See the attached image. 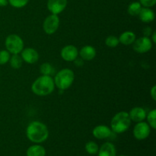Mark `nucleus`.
<instances>
[{"label": "nucleus", "mask_w": 156, "mask_h": 156, "mask_svg": "<svg viewBox=\"0 0 156 156\" xmlns=\"http://www.w3.org/2000/svg\"><path fill=\"white\" fill-rule=\"evenodd\" d=\"M26 136L30 142L41 143L47 140L49 130L44 123L40 121H33L28 124L26 129Z\"/></svg>", "instance_id": "f257e3e1"}, {"label": "nucleus", "mask_w": 156, "mask_h": 156, "mask_svg": "<svg viewBox=\"0 0 156 156\" xmlns=\"http://www.w3.org/2000/svg\"><path fill=\"white\" fill-rule=\"evenodd\" d=\"M55 88L52 76H41L38 77L31 85V91L38 96H47L51 94Z\"/></svg>", "instance_id": "f03ea898"}, {"label": "nucleus", "mask_w": 156, "mask_h": 156, "mask_svg": "<svg viewBox=\"0 0 156 156\" xmlns=\"http://www.w3.org/2000/svg\"><path fill=\"white\" fill-rule=\"evenodd\" d=\"M131 120L126 111H120L113 117L111 122V130L115 133H123L129 128Z\"/></svg>", "instance_id": "7ed1b4c3"}, {"label": "nucleus", "mask_w": 156, "mask_h": 156, "mask_svg": "<svg viewBox=\"0 0 156 156\" xmlns=\"http://www.w3.org/2000/svg\"><path fill=\"white\" fill-rule=\"evenodd\" d=\"M75 79V74L70 69H62L58 72L55 76L54 84L55 86L59 89L64 91L66 90L73 85Z\"/></svg>", "instance_id": "20e7f679"}, {"label": "nucleus", "mask_w": 156, "mask_h": 156, "mask_svg": "<svg viewBox=\"0 0 156 156\" xmlns=\"http://www.w3.org/2000/svg\"><path fill=\"white\" fill-rule=\"evenodd\" d=\"M5 47L10 53L18 54L24 49V42L21 37L13 34L6 37Z\"/></svg>", "instance_id": "39448f33"}, {"label": "nucleus", "mask_w": 156, "mask_h": 156, "mask_svg": "<svg viewBox=\"0 0 156 156\" xmlns=\"http://www.w3.org/2000/svg\"><path fill=\"white\" fill-rule=\"evenodd\" d=\"M59 26V18L57 15H51L44 19L43 23V29L47 34H53L57 30Z\"/></svg>", "instance_id": "423d86ee"}, {"label": "nucleus", "mask_w": 156, "mask_h": 156, "mask_svg": "<svg viewBox=\"0 0 156 156\" xmlns=\"http://www.w3.org/2000/svg\"><path fill=\"white\" fill-rule=\"evenodd\" d=\"M153 43L151 41L150 37H142L136 39L133 44V49L135 52L138 53H145L149 52L152 49Z\"/></svg>", "instance_id": "0eeeda50"}, {"label": "nucleus", "mask_w": 156, "mask_h": 156, "mask_svg": "<svg viewBox=\"0 0 156 156\" xmlns=\"http://www.w3.org/2000/svg\"><path fill=\"white\" fill-rule=\"evenodd\" d=\"M150 126L146 122H139L133 128V136L136 140H143L150 134Z\"/></svg>", "instance_id": "6e6552de"}, {"label": "nucleus", "mask_w": 156, "mask_h": 156, "mask_svg": "<svg viewBox=\"0 0 156 156\" xmlns=\"http://www.w3.org/2000/svg\"><path fill=\"white\" fill-rule=\"evenodd\" d=\"M61 57L66 62H73L79 56V50L74 45L65 46L61 50Z\"/></svg>", "instance_id": "1a4fd4ad"}, {"label": "nucleus", "mask_w": 156, "mask_h": 156, "mask_svg": "<svg viewBox=\"0 0 156 156\" xmlns=\"http://www.w3.org/2000/svg\"><path fill=\"white\" fill-rule=\"evenodd\" d=\"M67 5V0H48L47 9L53 15H59Z\"/></svg>", "instance_id": "9d476101"}, {"label": "nucleus", "mask_w": 156, "mask_h": 156, "mask_svg": "<svg viewBox=\"0 0 156 156\" xmlns=\"http://www.w3.org/2000/svg\"><path fill=\"white\" fill-rule=\"evenodd\" d=\"M21 53V58L23 61L28 64H34L37 62L39 59V54L36 50L30 47L23 49Z\"/></svg>", "instance_id": "9b49d317"}, {"label": "nucleus", "mask_w": 156, "mask_h": 156, "mask_svg": "<svg viewBox=\"0 0 156 156\" xmlns=\"http://www.w3.org/2000/svg\"><path fill=\"white\" fill-rule=\"evenodd\" d=\"M112 133L113 131L106 125H98L95 126L92 130L93 136L98 140L109 138L112 135Z\"/></svg>", "instance_id": "f8f14e48"}, {"label": "nucleus", "mask_w": 156, "mask_h": 156, "mask_svg": "<svg viewBox=\"0 0 156 156\" xmlns=\"http://www.w3.org/2000/svg\"><path fill=\"white\" fill-rule=\"evenodd\" d=\"M128 114L130 117L131 121L136 122V123L143 121L146 119V114H147L146 110H144V108L141 107H135L132 108Z\"/></svg>", "instance_id": "ddd939ff"}, {"label": "nucleus", "mask_w": 156, "mask_h": 156, "mask_svg": "<svg viewBox=\"0 0 156 156\" xmlns=\"http://www.w3.org/2000/svg\"><path fill=\"white\" fill-rule=\"evenodd\" d=\"M79 55L82 60L91 61L95 57L96 50L94 47L91 45L84 46L79 52Z\"/></svg>", "instance_id": "4468645a"}, {"label": "nucleus", "mask_w": 156, "mask_h": 156, "mask_svg": "<svg viewBox=\"0 0 156 156\" xmlns=\"http://www.w3.org/2000/svg\"><path fill=\"white\" fill-rule=\"evenodd\" d=\"M98 156H116L115 146L111 143H105L98 149Z\"/></svg>", "instance_id": "2eb2a0df"}, {"label": "nucleus", "mask_w": 156, "mask_h": 156, "mask_svg": "<svg viewBox=\"0 0 156 156\" xmlns=\"http://www.w3.org/2000/svg\"><path fill=\"white\" fill-rule=\"evenodd\" d=\"M138 16L144 23H150L155 19V13L150 8H142Z\"/></svg>", "instance_id": "dca6fc26"}, {"label": "nucleus", "mask_w": 156, "mask_h": 156, "mask_svg": "<svg viewBox=\"0 0 156 156\" xmlns=\"http://www.w3.org/2000/svg\"><path fill=\"white\" fill-rule=\"evenodd\" d=\"M119 42L123 45H131L136 41V34L132 31H124L119 37Z\"/></svg>", "instance_id": "f3484780"}, {"label": "nucleus", "mask_w": 156, "mask_h": 156, "mask_svg": "<svg viewBox=\"0 0 156 156\" xmlns=\"http://www.w3.org/2000/svg\"><path fill=\"white\" fill-rule=\"evenodd\" d=\"M46 150L42 146L34 145L27 150V156H45Z\"/></svg>", "instance_id": "a211bd4d"}, {"label": "nucleus", "mask_w": 156, "mask_h": 156, "mask_svg": "<svg viewBox=\"0 0 156 156\" xmlns=\"http://www.w3.org/2000/svg\"><path fill=\"white\" fill-rule=\"evenodd\" d=\"M142 9V5L139 2H133L128 6L127 12L131 16H138Z\"/></svg>", "instance_id": "6ab92c4d"}, {"label": "nucleus", "mask_w": 156, "mask_h": 156, "mask_svg": "<svg viewBox=\"0 0 156 156\" xmlns=\"http://www.w3.org/2000/svg\"><path fill=\"white\" fill-rule=\"evenodd\" d=\"M40 72L43 76H50L54 74L55 69L49 62H44L40 67Z\"/></svg>", "instance_id": "aec40b11"}, {"label": "nucleus", "mask_w": 156, "mask_h": 156, "mask_svg": "<svg viewBox=\"0 0 156 156\" xmlns=\"http://www.w3.org/2000/svg\"><path fill=\"white\" fill-rule=\"evenodd\" d=\"M9 62H10V66L12 68L18 69L21 68V66H22L23 59L21 56L18 54H13L10 57Z\"/></svg>", "instance_id": "412c9836"}, {"label": "nucleus", "mask_w": 156, "mask_h": 156, "mask_svg": "<svg viewBox=\"0 0 156 156\" xmlns=\"http://www.w3.org/2000/svg\"><path fill=\"white\" fill-rule=\"evenodd\" d=\"M146 119H147L148 124L149 125L150 128H152L153 129H156V110L153 109L149 111L146 114Z\"/></svg>", "instance_id": "4be33fe9"}, {"label": "nucleus", "mask_w": 156, "mask_h": 156, "mask_svg": "<svg viewBox=\"0 0 156 156\" xmlns=\"http://www.w3.org/2000/svg\"><path fill=\"white\" fill-rule=\"evenodd\" d=\"M98 146L97 143L94 142L90 141L85 144V150L88 153L91 154V155H95L98 152Z\"/></svg>", "instance_id": "5701e85b"}, {"label": "nucleus", "mask_w": 156, "mask_h": 156, "mask_svg": "<svg viewBox=\"0 0 156 156\" xmlns=\"http://www.w3.org/2000/svg\"><path fill=\"white\" fill-rule=\"evenodd\" d=\"M119 44H120V42H119L118 38L115 36H113V35H110L105 39V44L111 48H114V47H117Z\"/></svg>", "instance_id": "b1692460"}, {"label": "nucleus", "mask_w": 156, "mask_h": 156, "mask_svg": "<svg viewBox=\"0 0 156 156\" xmlns=\"http://www.w3.org/2000/svg\"><path fill=\"white\" fill-rule=\"evenodd\" d=\"M9 4L14 8H17V9H21V8L24 7L27 5L28 3L29 0H8Z\"/></svg>", "instance_id": "393cba45"}, {"label": "nucleus", "mask_w": 156, "mask_h": 156, "mask_svg": "<svg viewBox=\"0 0 156 156\" xmlns=\"http://www.w3.org/2000/svg\"><path fill=\"white\" fill-rule=\"evenodd\" d=\"M10 59V53L8 50L0 51V65H5Z\"/></svg>", "instance_id": "a878e982"}, {"label": "nucleus", "mask_w": 156, "mask_h": 156, "mask_svg": "<svg viewBox=\"0 0 156 156\" xmlns=\"http://www.w3.org/2000/svg\"><path fill=\"white\" fill-rule=\"evenodd\" d=\"M140 3L146 8H151L156 3V0H140Z\"/></svg>", "instance_id": "bb28decb"}, {"label": "nucleus", "mask_w": 156, "mask_h": 156, "mask_svg": "<svg viewBox=\"0 0 156 156\" xmlns=\"http://www.w3.org/2000/svg\"><path fill=\"white\" fill-rule=\"evenodd\" d=\"M152 29L150 27H146L143 28V34L144 37H150V36L152 34Z\"/></svg>", "instance_id": "cd10ccee"}, {"label": "nucleus", "mask_w": 156, "mask_h": 156, "mask_svg": "<svg viewBox=\"0 0 156 156\" xmlns=\"http://www.w3.org/2000/svg\"><path fill=\"white\" fill-rule=\"evenodd\" d=\"M150 96L152 98V100L155 101L156 100V86L154 85L150 90Z\"/></svg>", "instance_id": "c85d7f7f"}, {"label": "nucleus", "mask_w": 156, "mask_h": 156, "mask_svg": "<svg viewBox=\"0 0 156 156\" xmlns=\"http://www.w3.org/2000/svg\"><path fill=\"white\" fill-rule=\"evenodd\" d=\"M74 62L76 63V65H77L78 66H81L83 65V60L82 59H78V58H76L74 60Z\"/></svg>", "instance_id": "c756f323"}, {"label": "nucleus", "mask_w": 156, "mask_h": 156, "mask_svg": "<svg viewBox=\"0 0 156 156\" xmlns=\"http://www.w3.org/2000/svg\"><path fill=\"white\" fill-rule=\"evenodd\" d=\"M155 37H156V32L153 31V32H152V35L150 36V39H151V41H152V42L154 43V44H155V43H156Z\"/></svg>", "instance_id": "7c9ffc66"}, {"label": "nucleus", "mask_w": 156, "mask_h": 156, "mask_svg": "<svg viewBox=\"0 0 156 156\" xmlns=\"http://www.w3.org/2000/svg\"><path fill=\"white\" fill-rule=\"evenodd\" d=\"M9 4L8 0H0V7H4Z\"/></svg>", "instance_id": "2f4dec72"}, {"label": "nucleus", "mask_w": 156, "mask_h": 156, "mask_svg": "<svg viewBox=\"0 0 156 156\" xmlns=\"http://www.w3.org/2000/svg\"><path fill=\"white\" fill-rule=\"evenodd\" d=\"M120 156H126V155H120Z\"/></svg>", "instance_id": "473e14b6"}]
</instances>
